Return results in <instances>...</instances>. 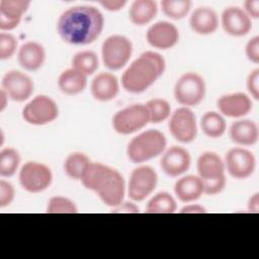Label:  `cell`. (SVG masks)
I'll return each instance as SVG.
<instances>
[{
	"label": "cell",
	"mask_w": 259,
	"mask_h": 259,
	"mask_svg": "<svg viewBox=\"0 0 259 259\" xmlns=\"http://www.w3.org/2000/svg\"><path fill=\"white\" fill-rule=\"evenodd\" d=\"M176 201L173 196L162 191L154 195L147 203L146 212L147 213H173L176 210Z\"/></svg>",
	"instance_id": "obj_29"
},
{
	"label": "cell",
	"mask_w": 259,
	"mask_h": 259,
	"mask_svg": "<svg viewBox=\"0 0 259 259\" xmlns=\"http://www.w3.org/2000/svg\"><path fill=\"white\" fill-rule=\"evenodd\" d=\"M229 135L233 143L240 146H253L259 138L258 125L250 119H239L231 124Z\"/></svg>",
	"instance_id": "obj_22"
},
{
	"label": "cell",
	"mask_w": 259,
	"mask_h": 259,
	"mask_svg": "<svg viewBox=\"0 0 259 259\" xmlns=\"http://www.w3.org/2000/svg\"><path fill=\"white\" fill-rule=\"evenodd\" d=\"M200 126L205 136L217 139L225 134L227 123L221 113L217 111H207L200 119Z\"/></svg>",
	"instance_id": "obj_27"
},
{
	"label": "cell",
	"mask_w": 259,
	"mask_h": 259,
	"mask_svg": "<svg viewBox=\"0 0 259 259\" xmlns=\"http://www.w3.org/2000/svg\"><path fill=\"white\" fill-rule=\"evenodd\" d=\"M166 144L167 141L162 132L150 128L130 141L126 147V155L133 163H143L162 154Z\"/></svg>",
	"instance_id": "obj_4"
},
{
	"label": "cell",
	"mask_w": 259,
	"mask_h": 259,
	"mask_svg": "<svg viewBox=\"0 0 259 259\" xmlns=\"http://www.w3.org/2000/svg\"><path fill=\"white\" fill-rule=\"evenodd\" d=\"M174 192L183 202L197 200L203 194V182L195 175L183 176L175 182Z\"/></svg>",
	"instance_id": "obj_24"
},
{
	"label": "cell",
	"mask_w": 259,
	"mask_h": 259,
	"mask_svg": "<svg viewBox=\"0 0 259 259\" xmlns=\"http://www.w3.org/2000/svg\"><path fill=\"white\" fill-rule=\"evenodd\" d=\"M189 24L197 34L207 35L213 33L219 25L215 11L210 7H198L190 15Z\"/></svg>",
	"instance_id": "obj_20"
},
{
	"label": "cell",
	"mask_w": 259,
	"mask_h": 259,
	"mask_svg": "<svg viewBox=\"0 0 259 259\" xmlns=\"http://www.w3.org/2000/svg\"><path fill=\"white\" fill-rule=\"evenodd\" d=\"M99 4L108 11H118L126 4L125 0H104L100 1Z\"/></svg>",
	"instance_id": "obj_42"
},
{
	"label": "cell",
	"mask_w": 259,
	"mask_h": 259,
	"mask_svg": "<svg viewBox=\"0 0 259 259\" xmlns=\"http://www.w3.org/2000/svg\"><path fill=\"white\" fill-rule=\"evenodd\" d=\"M168 127L172 137L182 144L191 143L197 135L195 115L186 106L177 108L171 114Z\"/></svg>",
	"instance_id": "obj_10"
},
{
	"label": "cell",
	"mask_w": 259,
	"mask_h": 259,
	"mask_svg": "<svg viewBox=\"0 0 259 259\" xmlns=\"http://www.w3.org/2000/svg\"><path fill=\"white\" fill-rule=\"evenodd\" d=\"M205 91L206 87L203 78L195 72H187L176 81L174 97L183 106H196L203 100Z\"/></svg>",
	"instance_id": "obj_5"
},
{
	"label": "cell",
	"mask_w": 259,
	"mask_h": 259,
	"mask_svg": "<svg viewBox=\"0 0 259 259\" xmlns=\"http://www.w3.org/2000/svg\"><path fill=\"white\" fill-rule=\"evenodd\" d=\"M245 54L249 61L254 64L259 63V36L255 35L248 40L245 47Z\"/></svg>",
	"instance_id": "obj_38"
},
{
	"label": "cell",
	"mask_w": 259,
	"mask_h": 259,
	"mask_svg": "<svg viewBox=\"0 0 259 259\" xmlns=\"http://www.w3.org/2000/svg\"><path fill=\"white\" fill-rule=\"evenodd\" d=\"M87 85V76L74 68L67 69L61 73L58 79L59 89L67 95L81 93Z\"/></svg>",
	"instance_id": "obj_25"
},
{
	"label": "cell",
	"mask_w": 259,
	"mask_h": 259,
	"mask_svg": "<svg viewBox=\"0 0 259 259\" xmlns=\"http://www.w3.org/2000/svg\"><path fill=\"white\" fill-rule=\"evenodd\" d=\"M202 182H203V193L207 195H215L221 193L224 190L227 183V179H226V175H224L219 178L206 180Z\"/></svg>",
	"instance_id": "obj_36"
},
{
	"label": "cell",
	"mask_w": 259,
	"mask_h": 259,
	"mask_svg": "<svg viewBox=\"0 0 259 259\" xmlns=\"http://www.w3.org/2000/svg\"><path fill=\"white\" fill-rule=\"evenodd\" d=\"M2 90L11 100L21 102L28 99L32 94L33 82L26 74L11 70L6 72L2 78Z\"/></svg>",
	"instance_id": "obj_13"
},
{
	"label": "cell",
	"mask_w": 259,
	"mask_h": 259,
	"mask_svg": "<svg viewBox=\"0 0 259 259\" xmlns=\"http://www.w3.org/2000/svg\"><path fill=\"white\" fill-rule=\"evenodd\" d=\"M150 122L145 104H132L117 111L112 117L113 130L120 135H131L145 127Z\"/></svg>",
	"instance_id": "obj_7"
},
{
	"label": "cell",
	"mask_w": 259,
	"mask_h": 259,
	"mask_svg": "<svg viewBox=\"0 0 259 259\" xmlns=\"http://www.w3.org/2000/svg\"><path fill=\"white\" fill-rule=\"evenodd\" d=\"M59 115L57 103L47 95H37L23 108V119L33 125H44L54 121Z\"/></svg>",
	"instance_id": "obj_9"
},
{
	"label": "cell",
	"mask_w": 259,
	"mask_h": 259,
	"mask_svg": "<svg viewBox=\"0 0 259 259\" xmlns=\"http://www.w3.org/2000/svg\"><path fill=\"white\" fill-rule=\"evenodd\" d=\"M198 177L202 181L211 180L225 175V163L214 152L202 153L196 162Z\"/></svg>",
	"instance_id": "obj_23"
},
{
	"label": "cell",
	"mask_w": 259,
	"mask_h": 259,
	"mask_svg": "<svg viewBox=\"0 0 259 259\" xmlns=\"http://www.w3.org/2000/svg\"><path fill=\"white\" fill-rule=\"evenodd\" d=\"M98 67V57L92 51H81L72 59V68L78 70L86 76L95 73Z\"/></svg>",
	"instance_id": "obj_30"
},
{
	"label": "cell",
	"mask_w": 259,
	"mask_h": 259,
	"mask_svg": "<svg viewBox=\"0 0 259 259\" xmlns=\"http://www.w3.org/2000/svg\"><path fill=\"white\" fill-rule=\"evenodd\" d=\"M161 7L166 16L178 20L187 15L191 7V2L189 0H163Z\"/></svg>",
	"instance_id": "obj_33"
},
{
	"label": "cell",
	"mask_w": 259,
	"mask_h": 259,
	"mask_svg": "<svg viewBox=\"0 0 259 259\" xmlns=\"http://www.w3.org/2000/svg\"><path fill=\"white\" fill-rule=\"evenodd\" d=\"M92 96L98 101H109L116 97L119 91L117 78L108 72L97 74L91 82Z\"/></svg>",
	"instance_id": "obj_19"
},
{
	"label": "cell",
	"mask_w": 259,
	"mask_h": 259,
	"mask_svg": "<svg viewBox=\"0 0 259 259\" xmlns=\"http://www.w3.org/2000/svg\"><path fill=\"white\" fill-rule=\"evenodd\" d=\"M90 163L91 161L86 154L75 152L66 158L64 162V171L71 179L81 180Z\"/></svg>",
	"instance_id": "obj_28"
},
{
	"label": "cell",
	"mask_w": 259,
	"mask_h": 259,
	"mask_svg": "<svg viewBox=\"0 0 259 259\" xmlns=\"http://www.w3.org/2000/svg\"><path fill=\"white\" fill-rule=\"evenodd\" d=\"M191 157L189 152L180 147L172 146L163 155L160 165L163 172L171 177L184 174L190 167Z\"/></svg>",
	"instance_id": "obj_15"
},
{
	"label": "cell",
	"mask_w": 259,
	"mask_h": 259,
	"mask_svg": "<svg viewBox=\"0 0 259 259\" xmlns=\"http://www.w3.org/2000/svg\"><path fill=\"white\" fill-rule=\"evenodd\" d=\"M146 37L149 45L153 48L168 50L178 42L179 31L171 22L158 21L149 27Z\"/></svg>",
	"instance_id": "obj_14"
},
{
	"label": "cell",
	"mask_w": 259,
	"mask_h": 259,
	"mask_svg": "<svg viewBox=\"0 0 259 259\" xmlns=\"http://www.w3.org/2000/svg\"><path fill=\"white\" fill-rule=\"evenodd\" d=\"M17 49V39L14 35L6 32L0 33V59H10Z\"/></svg>",
	"instance_id": "obj_35"
},
{
	"label": "cell",
	"mask_w": 259,
	"mask_h": 259,
	"mask_svg": "<svg viewBox=\"0 0 259 259\" xmlns=\"http://www.w3.org/2000/svg\"><path fill=\"white\" fill-rule=\"evenodd\" d=\"M248 210L250 212L257 213L259 212V195L258 193H254L248 201Z\"/></svg>",
	"instance_id": "obj_44"
},
{
	"label": "cell",
	"mask_w": 259,
	"mask_h": 259,
	"mask_svg": "<svg viewBox=\"0 0 259 259\" xmlns=\"http://www.w3.org/2000/svg\"><path fill=\"white\" fill-rule=\"evenodd\" d=\"M8 98H9V97H8V95L5 93V91L1 89V91H0V110H1V111H3L4 108L6 107Z\"/></svg>",
	"instance_id": "obj_45"
},
{
	"label": "cell",
	"mask_w": 259,
	"mask_h": 259,
	"mask_svg": "<svg viewBox=\"0 0 259 259\" xmlns=\"http://www.w3.org/2000/svg\"><path fill=\"white\" fill-rule=\"evenodd\" d=\"M53 180L51 169L39 162L28 161L19 171V182L24 190L38 193L47 189Z\"/></svg>",
	"instance_id": "obj_8"
},
{
	"label": "cell",
	"mask_w": 259,
	"mask_h": 259,
	"mask_svg": "<svg viewBox=\"0 0 259 259\" xmlns=\"http://www.w3.org/2000/svg\"><path fill=\"white\" fill-rule=\"evenodd\" d=\"M20 163V155L13 148H5L0 152V175L10 177L15 174Z\"/></svg>",
	"instance_id": "obj_31"
},
{
	"label": "cell",
	"mask_w": 259,
	"mask_h": 259,
	"mask_svg": "<svg viewBox=\"0 0 259 259\" xmlns=\"http://www.w3.org/2000/svg\"><path fill=\"white\" fill-rule=\"evenodd\" d=\"M224 163L225 169L236 179L248 178L256 168V159L253 153L241 147H235L229 150Z\"/></svg>",
	"instance_id": "obj_12"
},
{
	"label": "cell",
	"mask_w": 259,
	"mask_h": 259,
	"mask_svg": "<svg viewBox=\"0 0 259 259\" xmlns=\"http://www.w3.org/2000/svg\"><path fill=\"white\" fill-rule=\"evenodd\" d=\"M145 105L149 112L150 122L152 123H160L170 116L171 106L165 99L153 98Z\"/></svg>",
	"instance_id": "obj_32"
},
{
	"label": "cell",
	"mask_w": 259,
	"mask_h": 259,
	"mask_svg": "<svg viewBox=\"0 0 259 259\" xmlns=\"http://www.w3.org/2000/svg\"><path fill=\"white\" fill-rule=\"evenodd\" d=\"M132 53V41L121 34L108 36L101 47L103 64L106 68L113 71L123 68L130 61Z\"/></svg>",
	"instance_id": "obj_6"
},
{
	"label": "cell",
	"mask_w": 259,
	"mask_h": 259,
	"mask_svg": "<svg viewBox=\"0 0 259 259\" xmlns=\"http://www.w3.org/2000/svg\"><path fill=\"white\" fill-rule=\"evenodd\" d=\"M85 188L94 191L101 201L115 207L123 201L125 184L122 175L114 168L99 162H91L81 178Z\"/></svg>",
	"instance_id": "obj_2"
},
{
	"label": "cell",
	"mask_w": 259,
	"mask_h": 259,
	"mask_svg": "<svg viewBox=\"0 0 259 259\" xmlns=\"http://www.w3.org/2000/svg\"><path fill=\"white\" fill-rule=\"evenodd\" d=\"M48 213H76L78 212L77 205L70 198L57 195L49 199L47 205Z\"/></svg>",
	"instance_id": "obj_34"
},
{
	"label": "cell",
	"mask_w": 259,
	"mask_h": 259,
	"mask_svg": "<svg viewBox=\"0 0 259 259\" xmlns=\"http://www.w3.org/2000/svg\"><path fill=\"white\" fill-rule=\"evenodd\" d=\"M222 26L232 36L246 35L252 28L251 18L239 7H228L222 13Z\"/></svg>",
	"instance_id": "obj_17"
},
{
	"label": "cell",
	"mask_w": 259,
	"mask_h": 259,
	"mask_svg": "<svg viewBox=\"0 0 259 259\" xmlns=\"http://www.w3.org/2000/svg\"><path fill=\"white\" fill-rule=\"evenodd\" d=\"M19 65L26 71H36L45 63L46 51L44 47L36 41H27L23 44L17 54Z\"/></svg>",
	"instance_id": "obj_21"
},
{
	"label": "cell",
	"mask_w": 259,
	"mask_h": 259,
	"mask_svg": "<svg viewBox=\"0 0 259 259\" xmlns=\"http://www.w3.org/2000/svg\"><path fill=\"white\" fill-rule=\"evenodd\" d=\"M247 89L251 96L258 100L259 98V69H255L248 75L247 78Z\"/></svg>",
	"instance_id": "obj_39"
},
{
	"label": "cell",
	"mask_w": 259,
	"mask_h": 259,
	"mask_svg": "<svg viewBox=\"0 0 259 259\" xmlns=\"http://www.w3.org/2000/svg\"><path fill=\"white\" fill-rule=\"evenodd\" d=\"M15 196V190L13 185L5 180L0 181V207L9 205Z\"/></svg>",
	"instance_id": "obj_37"
},
{
	"label": "cell",
	"mask_w": 259,
	"mask_h": 259,
	"mask_svg": "<svg viewBox=\"0 0 259 259\" xmlns=\"http://www.w3.org/2000/svg\"><path fill=\"white\" fill-rule=\"evenodd\" d=\"M206 212L205 207L199 204H188L181 208L180 213H204Z\"/></svg>",
	"instance_id": "obj_43"
},
{
	"label": "cell",
	"mask_w": 259,
	"mask_h": 259,
	"mask_svg": "<svg viewBox=\"0 0 259 259\" xmlns=\"http://www.w3.org/2000/svg\"><path fill=\"white\" fill-rule=\"evenodd\" d=\"M165 68V60L160 54L144 52L123 72L122 87L131 93H142L163 75Z\"/></svg>",
	"instance_id": "obj_3"
},
{
	"label": "cell",
	"mask_w": 259,
	"mask_h": 259,
	"mask_svg": "<svg viewBox=\"0 0 259 259\" xmlns=\"http://www.w3.org/2000/svg\"><path fill=\"white\" fill-rule=\"evenodd\" d=\"M103 25V15L97 8L82 5L64 11L59 17L57 30L65 42L85 46L100 35Z\"/></svg>",
	"instance_id": "obj_1"
},
{
	"label": "cell",
	"mask_w": 259,
	"mask_h": 259,
	"mask_svg": "<svg viewBox=\"0 0 259 259\" xmlns=\"http://www.w3.org/2000/svg\"><path fill=\"white\" fill-rule=\"evenodd\" d=\"M158 175L150 166H140L131 173L127 193L132 200L142 201L146 199L156 188Z\"/></svg>",
	"instance_id": "obj_11"
},
{
	"label": "cell",
	"mask_w": 259,
	"mask_h": 259,
	"mask_svg": "<svg viewBox=\"0 0 259 259\" xmlns=\"http://www.w3.org/2000/svg\"><path fill=\"white\" fill-rule=\"evenodd\" d=\"M245 12L250 18L257 19L259 17V0H247L244 3Z\"/></svg>",
	"instance_id": "obj_41"
},
{
	"label": "cell",
	"mask_w": 259,
	"mask_h": 259,
	"mask_svg": "<svg viewBox=\"0 0 259 259\" xmlns=\"http://www.w3.org/2000/svg\"><path fill=\"white\" fill-rule=\"evenodd\" d=\"M30 2L27 0L0 1V29L12 30L21 21L22 15L27 11Z\"/></svg>",
	"instance_id": "obj_18"
},
{
	"label": "cell",
	"mask_w": 259,
	"mask_h": 259,
	"mask_svg": "<svg viewBox=\"0 0 259 259\" xmlns=\"http://www.w3.org/2000/svg\"><path fill=\"white\" fill-rule=\"evenodd\" d=\"M217 106L222 115L239 118L251 111L253 103L247 94L237 92L221 96L217 101Z\"/></svg>",
	"instance_id": "obj_16"
},
{
	"label": "cell",
	"mask_w": 259,
	"mask_h": 259,
	"mask_svg": "<svg viewBox=\"0 0 259 259\" xmlns=\"http://www.w3.org/2000/svg\"><path fill=\"white\" fill-rule=\"evenodd\" d=\"M139 207L134 203L130 201H122L115 207H113L112 211L113 213H138Z\"/></svg>",
	"instance_id": "obj_40"
},
{
	"label": "cell",
	"mask_w": 259,
	"mask_h": 259,
	"mask_svg": "<svg viewBox=\"0 0 259 259\" xmlns=\"http://www.w3.org/2000/svg\"><path fill=\"white\" fill-rule=\"evenodd\" d=\"M158 11L156 1L153 0H136L132 3L128 15L131 21L139 26L151 22Z\"/></svg>",
	"instance_id": "obj_26"
}]
</instances>
